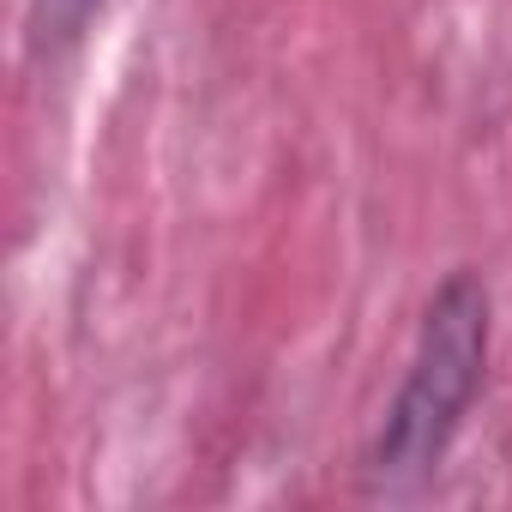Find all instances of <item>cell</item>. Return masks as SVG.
Listing matches in <instances>:
<instances>
[{"label": "cell", "instance_id": "obj_1", "mask_svg": "<svg viewBox=\"0 0 512 512\" xmlns=\"http://www.w3.org/2000/svg\"><path fill=\"white\" fill-rule=\"evenodd\" d=\"M494 362V290L476 266H452L416 320L404 380L362 446V500H416L434 488L446 452L458 446Z\"/></svg>", "mask_w": 512, "mask_h": 512}, {"label": "cell", "instance_id": "obj_2", "mask_svg": "<svg viewBox=\"0 0 512 512\" xmlns=\"http://www.w3.org/2000/svg\"><path fill=\"white\" fill-rule=\"evenodd\" d=\"M97 13H103V0H37L31 25H25V49L37 61H55V55H67V49L85 43V31L97 25Z\"/></svg>", "mask_w": 512, "mask_h": 512}]
</instances>
